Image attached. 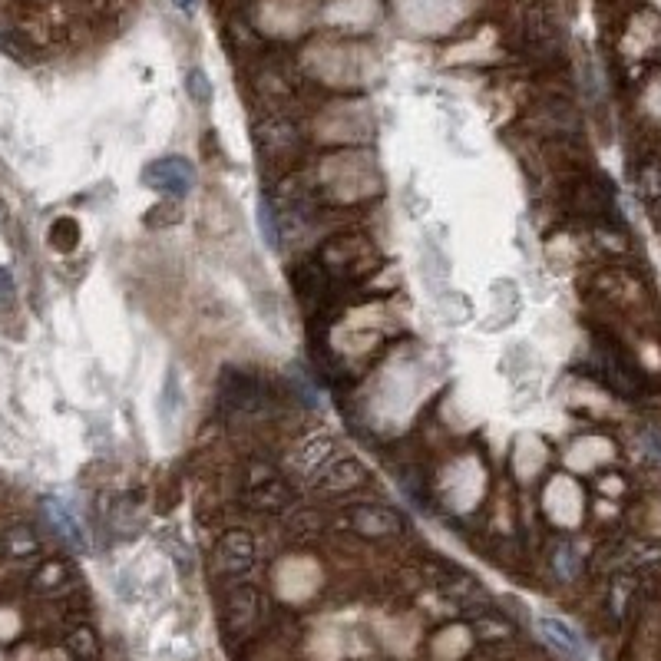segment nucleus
Returning <instances> with one entry per match:
<instances>
[{
    "mask_svg": "<svg viewBox=\"0 0 661 661\" xmlns=\"http://www.w3.org/2000/svg\"><path fill=\"white\" fill-rule=\"evenodd\" d=\"M143 182L166 199H182L195 186V166L182 156H162L143 169Z\"/></svg>",
    "mask_w": 661,
    "mask_h": 661,
    "instance_id": "1",
    "label": "nucleus"
},
{
    "mask_svg": "<svg viewBox=\"0 0 661 661\" xmlns=\"http://www.w3.org/2000/svg\"><path fill=\"white\" fill-rule=\"evenodd\" d=\"M212 562H215V572L219 576H229V579H242L248 572L255 569L258 562V549H255V539L235 529V533H225L219 543H215L212 552Z\"/></svg>",
    "mask_w": 661,
    "mask_h": 661,
    "instance_id": "2",
    "label": "nucleus"
},
{
    "mask_svg": "<svg viewBox=\"0 0 661 661\" xmlns=\"http://www.w3.org/2000/svg\"><path fill=\"white\" fill-rule=\"evenodd\" d=\"M43 516H47L50 529H53V533H57L70 549L86 552V533H83V523H80V516L73 513V506H70V503L57 500V496H47V500H43Z\"/></svg>",
    "mask_w": 661,
    "mask_h": 661,
    "instance_id": "3",
    "label": "nucleus"
},
{
    "mask_svg": "<svg viewBox=\"0 0 661 661\" xmlns=\"http://www.w3.org/2000/svg\"><path fill=\"white\" fill-rule=\"evenodd\" d=\"M351 523L361 536H371V539H384V536H397L404 533V519H400L394 509L387 506H354L351 509Z\"/></svg>",
    "mask_w": 661,
    "mask_h": 661,
    "instance_id": "4",
    "label": "nucleus"
},
{
    "mask_svg": "<svg viewBox=\"0 0 661 661\" xmlns=\"http://www.w3.org/2000/svg\"><path fill=\"white\" fill-rule=\"evenodd\" d=\"M536 628H539V635L546 638V645L556 648L562 658H569V661H585V658H589V645H585V638L569 622L546 615V619H539Z\"/></svg>",
    "mask_w": 661,
    "mask_h": 661,
    "instance_id": "5",
    "label": "nucleus"
},
{
    "mask_svg": "<svg viewBox=\"0 0 661 661\" xmlns=\"http://www.w3.org/2000/svg\"><path fill=\"white\" fill-rule=\"evenodd\" d=\"M364 467L357 463L354 457H338V460H331L328 463V470L321 473V480H318V490L321 493H351V490H357V486L364 483Z\"/></svg>",
    "mask_w": 661,
    "mask_h": 661,
    "instance_id": "6",
    "label": "nucleus"
},
{
    "mask_svg": "<svg viewBox=\"0 0 661 661\" xmlns=\"http://www.w3.org/2000/svg\"><path fill=\"white\" fill-rule=\"evenodd\" d=\"M245 500L255 509H262V513H281V509L291 503V490L278 480V476H265V480L248 483Z\"/></svg>",
    "mask_w": 661,
    "mask_h": 661,
    "instance_id": "7",
    "label": "nucleus"
},
{
    "mask_svg": "<svg viewBox=\"0 0 661 661\" xmlns=\"http://www.w3.org/2000/svg\"><path fill=\"white\" fill-rule=\"evenodd\" d=\"M526 43L539 57H552V53L559 50V34L543 10H533V14L526 17Z\"/></svg>",
    "mask_w": 661,
    "mask_h": 661,
    "instance_id": "8",
    "label": "nucleus"
},
{
    "mask_svg": "<svg viewBox=\"0 0 661 661\" xmlns=\"http://www.w3.org/2000/svg\"><path fill=\"white\" fill-rule=\"evenodd\" d=\"M638 199L645 202V209L652 215H661V166L648 162L638 172Z\"/></svg>",
    "mask_w": 661,
    "mask_h": 661,
    "instance_id": "9",
    "label": "nucleus"
},
{
    "mask_svg": "<svg viewBox=\"0 0 661 661\" xmlns=\"http://www.w3.org/2000/svg\"><path fill=\"white\" fill-rule=\"evenodd\" d=\"M331 450H334V443H331L328 437H314V440H308V443H301L298 453H295L298 473H314L324 460L331 457Z\"/></svg>",
    "mask_w": 661,
    "mask_h": 661,
    "instance_id": "10",
    "label": "nucleus"
},
{
    "mask_svg": "<svg viewBox=\"0 0 661 661\" xmlns=\"http://www.w3.org/2000/svg\"><path fill=\"white\" fill-rule=\"evenodd\" d=\"M4 546H7V552H10V556L24 559V556H34V552L40 549V539L34 536V529H27V526H17V529H10V533H7Z\"/></svg>",
    "mask_w": 661,
    "mask_h": 661,
    "instance_id": "11",
    "label": "nucleus"
},
{
    "mask_svg": "<svg viewBox=\"0 0 661 661\" xmlns=\"http://www.w3.org/2000/svg\"><path fill=\"white\" fill-rule=\"evenodd\" d=\"M258 229H262L265 242L272 245V248L281 245V232L275 229V212H272V205H268V199L258 202Z\"/></svg>",
    "mask_w": 661,
    "mask_h": 661,
    "instance_id": "12",
    "label": "nucleus"
},
{
    "mask_svg": "<svg viewBox=\"0 0 661 661\" xmlns=\"http://www.w3.org/2000/svg\"><path fill=\"white\" fill-rule=\"evenodd\" d=\"M186 86H189V96L199 106H209L212 103V83H209V77H205L202 70H192L189 73V80H186Z\"/></svg>",
    "mask_w": 661,
    "mask_h": 661,
    "instance_id": "13",
    "label": "nucleus"
},
{
    "mask_svg": "<svg viewBox=\"0 0 661 661\" xmlns=\"http://www.w3.org/2000/svg\"><path fill=\"white\" fill-rule=\"evenodd\" d=\"M556 572L562 579H576L579 576V552L572 546H559L556 552Z\"/></svg>",
    "mask_w": 661,
    "mask_h": 661,
    "instance_id": "14",
    "label": "nucleus"
},
{
    "mask_svg": "<svg viewBox=\"0 0 661 661\" xmlns=\"http://www.w3.org/2000/svg\"><path fill=\"white\" fill-rule=\"evenodd\" d=\"M642 450H645L648 460L661 463V433H658V430H648V433H645V437H642Z\"/></svg>",
    "mask_w": 661,
    "mask_h": 661,
    "instance_id": "15",
    "label": "nucleus"
},
{
    "mask_svg": "<svg viewBox=\"0 0 661 661\" xmlns=\"http://www.w3.org/2000/svg\"><path fill=\"white\" fill-rule=\"evenodd\" d=\"M10 301H14V278L7 268H0V308H7Z\"/></svg>",
    "mask_w": 661,
    "mask_h": 661,
    "instance_id": "16",
    "label": "nucleus"
},
{
    "mask_svg": "<svg viewBox=\"0 0 661 661\" xmlns=\"http://www.w3.org/2000/svg\"><path fill=\"white\" fill-rule=\"evenodd\" d=\"M176 7H182V10H192V7H195V0H176Z\"/></svg>",
    "mask_w": 661,
    "mask_h": 661,
    "instance_id": "17",
    "label": "nucleus"
}]
</instances>
